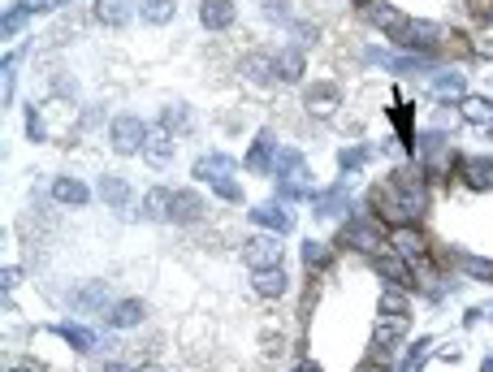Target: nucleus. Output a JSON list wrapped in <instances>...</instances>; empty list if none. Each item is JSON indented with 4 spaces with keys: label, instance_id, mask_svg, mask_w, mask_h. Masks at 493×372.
Masks as SVG:
<instances>
[{
    "label": "nucleus",
    "instance_id": "nucleus-10",
    "mask_svg": "<svg viewBox=\"0 0 493 372\" xmlns=\"http://www.w3.org/2000/svg\"><path fill=\"white\" fill-rule=\"evenodd\" d=\"M234 0H199V22L208 31H230L234 26Z\"/></svg>",
    "mask_w": 493,
    "mask_h": 372
},
{
    "label": "nucleus",
    "instance_id": "nucleus-6",
    "mask_svg": "<svg viewBox=\"0 0 493 372\" xmlns=\"http://www.w3.org/2000/svg\"><path fill=\"white\" fill-rule=\"evenodd\" d=\"M164 221H174V225H195L203 221V199L186 186V191H169V217Z\"/></svg>",
    "mask_w": 493,
    "mask_h": 372
},
{
    "label": "nucleus",
    "instance_id": "nucleus-12",
    "mask_svg": "<svg viewBox=\"0 0 493 372\" xmlns=\"http://www.w3.org/2000/svg\"><path fill=\"white\" fill-rule=\"evenodd\" d=\"M342 243H346V247H359V251H368V255H381V234L372 230V221H351L346 234H342Z\"/></svg>",
    "mask_w": 493,
    "mask_h": 372
},
{
    "label": "nucleus",
    "instance_id": "nucleus-31",
    "mask_svg": "<svg viewBox=\"0 0 493 372\" xmlns=\"http://www.w3.org/2000/svg\"><path fill=\"white\" fill-rule=\"evenodd\" d=\"M303 260H307V269H320V264L329 260V251L320 243H303Z\"/></svg>",
    "mask_w": 493,
    "mask_h": 372
},
{
    "label": "nucleus",
    "instance_id": "nucleus-17",
    "mask_svg": "<svg viewBox=\"0 0 493 372\" xmlns=\"http://www.w3.org/2000/svg\"><path fill=\"white\" fill-rule=\"evenodd\" d=\"M243 78L255 83V87H268V83H277V65H272L268 57H255L251 52V57L243 61Z\"/></svg>",
    "mask_w": 493,
    "mask_h": 372
},
{
    "label": "nucleus",
    "instance_id": "nucleus-15",
    "mask_svg": "<svg viewBox=\"0 0 493 372\" xmlns=\"http://www.w3.org/2000/svg\"><path fill=\"white\" fill-rule=\"evenodd\" d=\"M272 65H277V83H299L303 78V52L290 43V48H282L277 57H272Z\"/></svg>",
    "mask_w": 493,
    "mask_h": 372
},
{
    "label": "nucleus",
    "instance_id": "nucleus-41",
    "mask_svg": "<svg viewBox=\"0 0 493 372\" xmlns=\"http://www.w3.org/2000/svg\"><path fill=\"white\" fill-rule=\"evenodd\" d=\"M489 316H493V307H489Z\"/></svg>",
    "mask_w": 493,
    "mask_h": 372
},
{
    "label": "nucleus",
    "instance_id": "nucleus-36",
    "mask_svg": "<svg viewBox=\"0 0 493 372\" xmlns=\"http://www.w3.org/2000/svg\"><path fill=\"white\" fill-rule=\"evenodd\" d=\"M295 372H320V363H316V359H303V363H299Z\"/></svg>",
    "mask_w": 493,
    "mask_h": 372
},
{
    "label": "nucleus",
    "instance_id": "nucleus-37",
    "mask_svg": "<svg viewBox=\"0 0 493 372\" xmlns=\"http://www.w3.org/2000/svg\"><path fill=\"white\" fill-rule=\"evenodd\" d=\"M104 372H139V368H130V363H108Z\"/></svg>",
    "mask_w": 493,
    "mask_h": 372
},
{
    "label": "nucleus",
    "instance_id": "nucleus-35",
    "mask_svg": "<svg viewBox=\"0 0 493 372\" xmlns=\"http://www.w3.org/2000/svg\"><path fill=\"white\" fill-rule=\"evenodd\" d=\"M407 303H403V294L398 290H386V294H381V312H403Z\"/></svg>",
    "mask_w": 493,
    "mask_h": 372
},
{
    "label": "nucleus",
    "instance_id": "nucleus-25",
    "mask_svg": "<svg viewBox=\"0 0 493 372\" xmlns=\"http://www.w3.org/2000/svg\"><path fill=\"white\" fill-rule=\"evenodd\" d=\"M139 14L147 18V22H156V26H164L174 18V0H139Z\"/></svg>",
    "mask_w": 493,
    "mask_h": 372
},
{
    "label": "nucleus",
    "instance_id": "nucleus-18",
    "mask_svg": "<svg viewBox=\"0 0 493 372\" xmlns=\"http://www.w3.org/2000/svg\"><path fill=\"white\" fill-rule=\"evenodd\" d=\"M251 174H268L272 169V139L268 134H255V143H251V152H247V161H243Z\"/></svg>",
    "mask_w": 493,
    "mask_h": 372
},
{
    "label": "nucleus",
    "instance_id": "nucleus-32",
    "mask_svg": "<svg viewBox=\"0 0 493 372\" xmlns=\"http://www.w3.org/2000/svg\"><path fill=\"white\" fill-rule=\"evenodd\" d=\"M463 113H472V122H484L493 113V104L489 100H463Z\"/></svg>",
    "mask_w": 493,
    "mask_h": 372
},
{
    "label": "nucleus",
    "instance_id": "nucleus-8",
    "mask_svg": "<svg viewBox=\"0 0 493 372\" xmlns=\"http://www.w3.org/2000/svg\"><path fill=\"white\" fill-rule=\"evenodd\" d=\"M303 104H307V113L312 117H329L342 104V91L334 87V83H312L307 87V95H303Z\"/></svg>",
    "mask_w": 493,
    "mask_h": 372
},
{
    "label": "nucleus",
    "instance_id": "nucleus-27",
    "mask_svg": "<svg viewBox=\"0 0 493 372\" xmlns=\"http://www.w3.org/2000/svg\"><path fill=\"white\" fill-rule=\"evenodd\" d=\"M160 126L169 130V134L191 130V109H182V104H169V109H164V117H160Z\"/></svg>",
    "mask_w": 493,
    "mask_h": 372
},
{
    "label": "nucleus",
    "instance_id": "nucleus-39",
    "mask_svg": "<svg viewBox=\"0 0 493 372\" xmlns=\"http://www.w3.org/2000/svg\"><path fill=\"white\" fill-rule=\"evenodd\" d=\"M9 372H39V368H31V363H18V368H9Z\"/></svg>",
    "mask_w": 493,
    "mask_h": 372
},
{
    "label": "nucleus",
    "instance_id": "nucleus-40",
    "mask_svg": "<svg viewBox=\"0 0 493 372\" xmlns=\"http://www.w3.org/2000/svg\"><path fill=\"white\" fill-rule=\"evenodd\" d=\"M480 372H493V359H484V363H480Z\"/></svg>",
    "mask_w": 493,
    "mask_h": 372
},
{
    "label": "nucleus",
    "instance_id": "nucleus-1",
    "mask_svg": "<svg viewBox=\"0 0 493 372\" xmlns=\"http://www.w3.org/2000/svg\"><path fill=\"white\" fill-rule=\"evenodd\" d=\"M372 208H376V217L390 221V225H415L420 212L428 208V186L411 169L407 174H390L386 182L372 186Z\"/></svg>",
    "mask_w": 493,
    "mask_h": 372
},
{
    "label": "nucleus",
    "instance_id": "nucleus-2",
    "mask_svg": "<svg viewBox=\"0 0 493 372\" xmlns=\"http://www.w3.org/2000/svg\"><path fill=\"white\" fill-rule=\"evenodd\" d=\"M407 334H411V321L403 312H381V321H376V329H372V359L376 363H386L381 355H390V351H398L403 342H407Z\"/></svg>",
    "mask_w": 493,
    "mask_h": 372
},
{
    "label": "nucleus",
    "instance_id": "nucleus-9",
    "mask_svg": "<svg viewBox=\"0 0 493 372\" xmlns=\"http://www.w3.org/2000/svg\"><path fill=\"white\" fill-rule=\"evenodd\" d=\"M251 221L255 225H264V230H277V234H286L290 225H295V212L277 199V203H260V208H251Z\"/></svg>",
    "mask_w": 493,
    "mask_h": 372
},
{
    "label": "nucleus",
    "instance_id": "nucleus-7",
    "mask_svg": "<svg viewBox=\"0 0 493 372\" xmlns=\"http://www.w3.org/2000/svg\"><path fill=\"white\" fill-rule=\"evenodd\" d=\"M390 247H394V255H403V260H424V255H428V238H424L415 225H394V230H390Z\"/></svg>",
    "mask_w": 493,
    "mask_h": 372
},
{
    "label": "nucleus",
    "instance_id": "nucleus-14",
    "mask_svg": "<svg viewBox=\"0 0 493 372\" xmlns=\"http://www.w3.org/2000/svg\"><path fill=\"white\" fill-rule=\"evenodd\" d=\"M52 199L65 203V208H83V203L91 199V191H87L78 178H57V182H52Z\"/></svg>",
    "mask_w": 493,
    "mask_h": 372
},
{
    "label": "nucleus",
    "instance_id": "nucleus-38",
    "mask_svg": "<svg viewBox=\"0 0 493 372\" xmlns=\"http://www.w3.org/2000/svg\"><path fill=\"white\" fill-rule=\"evenodd\" d=\"M139 372H164V368H160V363H143Z\"/></svg>",
    "mask_w": 493,
    "mask_h": 372
},
{
    "label": "nucleus",
    "instance_id": "nucleus-34",
    "mask_svg": "<svg viewBox=\"0 0 493 372\" xmlns=\"http://www.w3.org/2000/svg\"><path fill=\"white\" fill-rule=\"evenodd\" d=\"M433 91H437V95H455V91H459V74H442V78L433 83Z\"/></svg>",
    "mask_w": 493,
    "mask_h": 372
},
{
    "label": "nucleus",
    "instance_id": "nucleus-30",
    "mask_svg": "<svg viewBox=\"0 0 493 372\" xmlns=\"http://www.w3.org/2000/svg\"><path fill=\"white\" fill-rule=\"evenodd\" d=\"M338 161H342V169H359V165H368V147H346Z\"/></svg>",
    "mask_w": 493,
    "mask_h": 372
},
{
    "label": "nucleus",
    "instance_id": "nucleus-28",
    "mask_svg": "<svg viewBox=\"0 0 493 372\" xmlns=\"http://www.w3.org/2000/svg\"><path fill=\"white\" fill-rule=\"evenodd\" d=\"M212 191H216V195H221L226 203H238V199H243V186H238V182H234L230 174H221V178H212Z\"/></svg>",
    "mask_w": 493,
    "mask_h": 372
},
{
    "label": "nucleus",
    "instance_id": "nucleus-22",
    "mask_svg": "<svg viewBox=\"0 0 493 372\" xmlns=\"http://www.w3.org/2000/svg\"><path fill=\"white\" fill-rule=\"evenodd\" d=\"M100 199H104L108 208H126V203H130V182H126V178H104V182H100Z\"/></svg>",
    "mask_w": 493,
    "mask_h": 372
},
{
    "label": "nucleus",
    "instance_id": "nucleus-21",
    "mask_svg": "<svg viewBox=\"0 0 493 372\" xmlns=\"http://www.w3.org/2000/svg\"><path fill=\"white\" fill-rule=\"evenodd\" d=\"M91 14H95V22H104V26H122V22L130 18V5H126V0H95Z\"/></svg>",
    "mask_w": 493,
    "mask_h": 372
},
{
    "label": "nucleus",
    "instance_id": "nucleus-23",
    "mask_svg": "<svg viewBox=\"0 0 493 372\" xmlns=\"http://www.w3.org/2000/svg\"><path fill=\"white\" fill-rule=\"evenodd\" d=\"M104 299H108V290H104L100 282H87V286H78V294H74V307H83V312H95V307H104Z\"/></svg>",
    "mask_w": 493,
    "mask_h": 372
},
{
    "label": "nucleus",
    "instance_id": "nucleus-3",
    "mask_svg": "<svg viewBox=\"0 0 493 372\" xmlns=\"http://www.w3.org/2000/svg\"><path fill=\"white\" fill-rule=\"evenodd\" d=\"M243 255H247V264H251V273L282 269V243H277V238L255 234V238H247V243H243Z\"/></svg>",
    "mask_w": 493,
    "mask_h": 372
},
{
    "label": "nucleus",
    "instance_id": "nucleus-19",
    "mask_svg": "<svg viewBox=\"0 0 493 372\" xmlns=\"http://www.w3.org/2000/svg\"><path fill=\"white\" fill-rule=\"evenodd\" d=\"M108 321H113V329H134V325H143V303H139V299H122L113 312H108Z\"/></svg>",
    "mask_w": 493,
    "mask_h": 372
},
{
    "label": "nucleus",
    "instance_id": "nucleus-26",
    "mask_svg": "<svg viewBox=\"0 0 493 372\" xmlns=\"http://www.w3.org/2000/svg\"><path fill=\"white\" fill-rule=\"evenodd\" d=\"M342 208H346V191H342V186H334L329 195H320V199H316V217H320V221H324V217H338Z\"/></svg>",
    "mask_w": 493,
    "mask_h": 372
},
{
    "label": "nucleus",
    "instance_id": "nucleus-29",
    "mask_svg": "<svg viewBox=\"0 0 493 372\" xmlns=\"http://www.w3.org/2000/svg\"><path fill=\"white\" fill-rule=\"evenodd\" d=\"M459 264H463V273H472V277H493V264H489V260H476V255H463Z\"/></svg>",
    "mask_w": 493,
    "mask_h": 372
},
{
    "label": "nucleus",
    "instance_id": "nucleus-5",
    "mask_svg": "<svg viewBox=\"0 0 493 372\" xmlns=\"http://www.w3.org/2000/svg\"><path fill=\"white\" fill-rule=\"evenodd\" d=\"M143 143H147V126H143L134 113H122V117L113 122V147H117L122 156H130V152H143Z\"/></svg>",
    "mask_w": 493,
    "mask_h": 372
},
{
    "label": "nucleus",
    "instance_id": "nucleus-20",
    "mask_svg": "<svg viewBox=\"0 0 493 372\" xmlns=\"http://www.w3.org/2000/svg\"><path fill=\"white\" fill-rule=\"evenodd\" d=\"M463 178H467V186H476V191H493V161L472 156V161H463Z\"/></svg>",
    "mask_w": 493,
    "mask_h": 372
},
{
    "label": "nucleus",
    "instance_id": "nucleus-16",
    "mask_svg": "<svg viewBox=\"0 0 493 372\" xmlns=\"http://www.w3.org/2000/svg\"><path fill=\"white\" fill-rule=\"evenodd\" d=\"M364 5V18L368 22H376V26H386V31H394V26H403L407 18H398V9L394 5H386V0H359Z\"/></svg>",
    "mask_w": 493,
    "mask_h": 372
},
{
    "label": "nucleus",
    "instance_id": "nucleus-11",
    "mask_svg": "<svg viewBox=\"0 0 493 372\" xmlns=\"http://www.w3.org/2000/svg\"><path fill=\"white\" fill-rule=\"evenodd\" d=\"M143 156L147 161H156V165H164V161H174V134L164 130L160 122L147 130V143H143Z\"/></svg>",
    "mask_w": 493,
    "mask_h": 372
},
{
    "label": "nucleus",
    "instance_id": "nucleus-13",
    "mask_svg": "<svg viewBox=\"0 0 493 372\" xmlns=\"http://www.w3.org/2000/svg\"><path fill=\"white\" fill-rule=\"evenodd\" d=\"M251 286H255V294H260V299H282V294L290 290V277H286L282 269H264V273H255V277H251Z\"/></svg>",
    "mask_w": 493,
    "mask_h": 372
},
{
    "label": "nucleus",
    "instance_id": "nucleus-4",
    "mask_svg": "<svg viewBox=\"0 0 493 372\" xmlns=\"http://www.w3.org/2000/svg\"><path fill=\"white\" fill-rule=\"evenodd\" d=\"M437 35H442V31H437L433 22H403V26L390 31V39H394L398 48H411V52H428V48L437 43Z\"/></svg>",
    "mask_w": 493,
    "mask_h": 372
},
{
    "label": "nucleus",
    "instance_id": "nucleus-24",
    "mask_svg": "<svg viewBox=\"0 0 493 372\" xmlns=\"http://www.w3.org/2000/svg\"><path fill=\"white\" fill-rule=\"evenodd\" d=\"M57 334H61V338H65L78 355H87V351L95 346V334H91V329H83V325H57Z\"/></svg>",
    "mask_w": 493,
    "mask_h": 372
},
{
    "label": "nucleus",
    "instance_id": "nucleus-33",
    "mask_svg": "<svg viewBox=\"0 0 493 372\" xmlns=\"http://www.w3.org/2000/svg\"><path fill=\"white\" fill-rule=\"evenodd\" d=\"M394 122H398V134H403V147H411V109H398V113H394Z\"/></svg>",
    "mask_w": 493,
    "mask_h": 372
}]
</instances>
